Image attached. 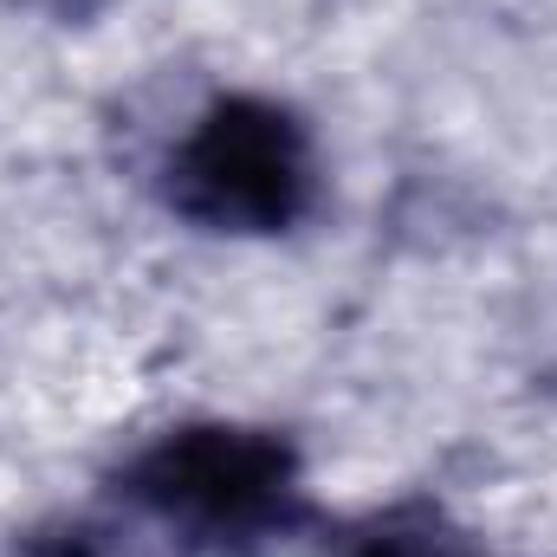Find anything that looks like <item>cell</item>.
<instances>
[{"instance_id": "3957f363", "label": "cell", "mask_w": 557, "mask_h": 557, "mask_svg": "<svg viewBox=\"0 0 557 557\" xmlns=\"http://www.w3.org/2000/svg\"><path fill=\"white\" fill-rule=\"evenodd\" d=\"M13 557H195L169 525L143 519V512H104V519H52L33 525Z\"/></svg>"}, {"instance_id": "7a4b0ae2", "label": "cell", "mask_w": 557, "mask_h": 557, "mask_svg": "<svg viewBox=\"0 0 557 557\" xmlns=\"http://www.w3.org/2000/svg\"><path fill=\"white\" fill-rule=\"evenodd\" d=\"M162 201L201 234L273 240L318 208V137L260 91L208 98L162 156Z\"/></svg>"}, {"instance_id": "277c9868", "label": "cell", "mask_w": 557, "mask_h": 557, "mask_svg": "<svg viewBox=\"0 0 557 557\" xmlns=\"http://www.w3.org/2000/svg\"><path fill=\"white\" fill-rule=\"evenodd\" d=\"M331 557H480V545L428 499H403L383 506L370 519H357Z\"/></svg>"}, {"instance_id": "5b68a950", "label": "cell", "mask_w": 557, "mask_h": 557, "mask_svg": "<svg viewBox=\"0 0 557 557\" xmlns=\"http://www.w3.org/2000/svg\"><path fill=\"white\" fill-rule=\"evenodd\" d=\"M13 7H33V13H46V20H91L104 0H13Z\"/></svg>"}, {"instance_id": "6da1fadb", "label": "cell", "mask_w": 557, "mask_h": 557, "mask_svg": "<svg viewBox=\"0 0 557 557\" xmlns=\"http://www.w3.org/2000/svg\"><path fill=\"white\" fill-rule=\"evenodd\" d=\"M117 499L169 525L188 552L260 557L285 545L305 506V460L292 434L253 421H182L117 467Z\"/></svg>"}]
</instances>
